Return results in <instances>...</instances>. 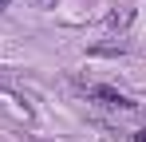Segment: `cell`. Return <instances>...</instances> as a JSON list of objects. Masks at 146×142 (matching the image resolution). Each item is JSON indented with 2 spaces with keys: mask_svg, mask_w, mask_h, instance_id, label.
<instances>
[{
  "mask_svg": "<svg viewBox=\"0 0 146 142\" xmlns=\"http://www.w3.org/2000/svg\"><path fill=\"white\" fill-rule=\"evenodd\" d=\"M32 4H36V8H55L59 0H32Z\"/></svg>",
  "mask_w": 146,
  "mask_h": 142,
  "instance_id": "cell-3",
  "label": "cell"
},
{
  "mask_svg": "<svg viewBox=\"0 0 146 142\" xmlns=\"http://www.w3.org/2000/svg\"><path fill=\"white\" fill-rule=\"evenodd\" d=\"M8 4H12V0H0V12H4V8H8Z\"/></svg>",
  "mask_w": 146,
  "mask_h": 142,
  "instance_id": "cell-5",
  "label": "cell"
},
{
  "mask_svg": "<svg viewBox=\"0 0 146 142\" xmlns=\"http://www.w3.org/2000/svg\"><path fill=\"white\" fill-rule=\"evenodd\" d=\"M83 95H87L91 103H99V107H107V111H119V115L134 111V103H130L126 95H119L115 87H83Z\"/></svg>",
  "mask_w": 146,
  "mask_h": 142,
  "instance_id": "cell-1",
  "label": "cell"
},
{
  "mask_svg": "<svg viewBox=\"0 0 146 142\" xmlns=\"http://www.w3.org/2000/svg\"><path fill=\"white\" fill-rule=\"evenodd\" d=\"M134 142H146V130H134Z\"/></svg>",
  "mask_w": 146,
  "mask_h": 142,
  "instance_id": "cell-4",
  "label": "cell"
},
{
  "mask_svg": "<svg viewBox=\"0 0 146 142\" xmlns=\"http://www.w3.org/2000/svg\"><path fill=\"white\" fill-rule=\"evenodd\" d=\"M126 24H130V8H119L107 16V28H126Z\"/></svg>",
  "mask_w": 146,
  "mask_h": 142,
  "instance_id": "cell-2",
  "label": "cell"
}]
</instances>
